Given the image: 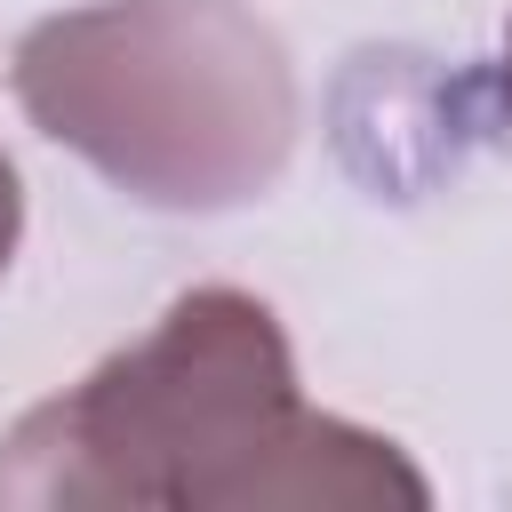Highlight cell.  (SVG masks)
<instances>
[{
	"label": "cell",
	"instance_id": "2",
	"mask_svg": "<svg viewBox=\"0 0 512 512\" xmlns=\"http://www.w3.org/2000/svg\"><path fill=\"white\" fill-rule=\"evenodd\" d=\"M304 416L288 328L248 288H184L136 344L0 440V504L256 512L264 464Z\"/></svg>",
	"mask_w": 512,
	"mask_h": 512
},
{
	"label": "cell",
	"instance_id": "1",
	"mask_svg": "<svg viewBox=\"0 0 512 512\" xmlns=\"http://www.w3.org/2000/svg\"><path fill=\"white\" fill-rule=\"evenodd\" d=\"M8 88L48 144L168 216L248 208L296 152V64L256 0L56 8L16 40Z\"/></svg>",
	"mask_w": 512,
	"mask_h": 512
},
{
	"label": "cell",
	"instance_id": "3",
	"mask_svg": "<svg viewBox=\"0 0 512 512\" xmlns=\"http://www.w3.org/2000/svg\"><path fill=\"white\" fill-rule=\"evenodd\" d=\"M16 240H24V184H16V160L0 152V280L16 264Z\"/></svg>",
	"mask_w": 512,
	"mask_h": 512
},
{
	"label": "cell",
	"instance_id": "4",
	"mask_svg": "<svg viewBox=\"0 0 512 512\" xmlns=\"http://www.w3.org/2000/svg\"><path fill=\"white\" fill-rule=\"evenodd\" d=\"M496 88H504V104H512V16H504V64H496Z\"/></svg>",
	"mask_w": 512,
	"mask_h": 512
}]
</instances>
